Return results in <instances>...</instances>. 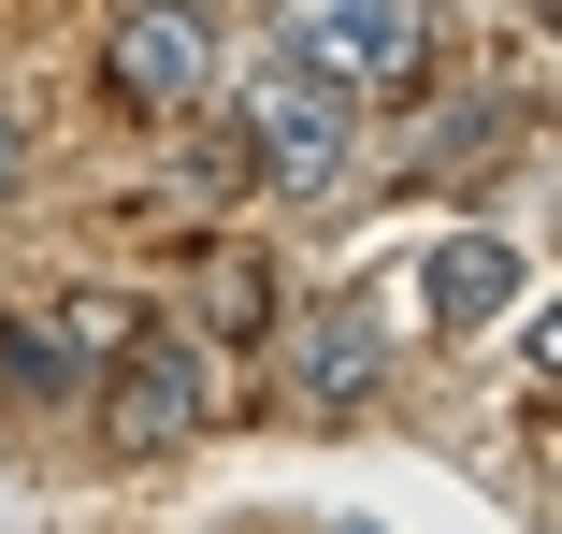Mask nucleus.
I'll return each instance as SVG.
<instances>
[{
    "mask_svg": "<svg viewBox=\"0 0 562 534\" xmlns=\"http://www.w3.org/2000/svg\"><path fill=\"white\" fill-rule=\"evenodd\" d=\"M375 376H390V318H375V303H317V318H289V404L331 419V404H361Z\"/></svg>",
    "mask_w": 562,
    "mask_h": 534,
    "instance_id": "nucleus-5",
    "label": "nucleus"
},
{
    "mask_svg": "<svg viewBox=\"0 0 562 534\" xmlns=\"http://www.w3.org/2000/svg\"><path fill=\"white\" fill-rule=\"evenodd\" d=\"M232 145H246V174H274V188H347V159H361V101H331L317 73L274 58V73L246 87V131H232Z\"/></svg>",
    "mask_w": 562,
    "mask_h": 534,
    "instance_id": "nucleus-4",
    "label": "nucleus"
},
{
    "mask_svg": "<svg viewBox=\"0 0 562 534\" xmlns=\"http://www.w3.org/2000/svg\"><path fill=\"white\" fill-rule=\"evenodd\" d=\"M0 376H15L30 404H72V333L58 318H15V333H0Z\"/></svg>",
    "mask_w": 562,
    "mask_h": 534,
    "instance_id": "nucleus-7",
    "label": "nucleus"
},
{
    "mask_svg": "<svg viewBox=\"0 0 562 534\" xmlns=\"http://www.w3.org/2000/svg\"><path fill=\"white\" fill-rule=\"evenodd\" d=\"M101 419H116V463H173L202 434V333H188V318H116Z\"/></svg>",
    "mask_w": 562,
    "mask_h": 534,
    "instance_id": "nucleus-2",
    "label": "nucleus"
},
{
    "mask_svg": "<svg viewBox=\"0 0 562 534\" xmlns=\"http://www.w3.org/2000/svg\"><path fill=\"white\" fill-rule=\"evenodd\" d=\"M30 174V131H15V101H0V188H15Z\"/></svg>",
    "mask_w": 562,
    "mask_h": 534,
    "instance_id": "nucleus-9",
    "label": "nucleus"
},
{
    "mask_svg": "<svg viewBox=\"0 0 562 534\" xmlns=\"http://www.w3.org/2000/svg\"><path fill=\"white\" fill-rule=\"evenodd\" d=\"M202 87H216V15L202 0H131L101 30V101L116 116H202Z\"/></svg>",
    "mask_w": 562,
    "mask_h": 534,
    "instance_id": "nucleus-3",
    "label": "nucleus"
},
{
    "mask_svg": "<svg viewBox=\"0 0 562 534\" xmlns=\"http://www.w3.org/2000/svg\"><path fill=\"white\" fill-rule=\"evenodd\" d=\"M418 289H432V318H491V303L519 289V260H505V246H432Z\"/></svg>",
    "mask_w": 562,
    "mask_h": 534,
    "instance_id": "nucleus-6",
    "label": "nucleus"
},
{
    "mask_svg": "<svg viewBox=\"0 0 562 534\" xmlns=\"http://www.w3.org/2000/svg\"><path fill=\"white\" fill-rule=\"evenodd\" d=\"M202 333H216V347H260V333H274V275H260V260H232V275L202 289Z\"/></svg>",
    "mask_w": 562,
    "mask_h": 534,
    "instance_id": "nucleus-8",
    "label": "nucleus"
},
{
    "mask_svg": "<svg viewBox=\"0 0 562 534\" xmlns=\"http://www.w3.org/2000/svg\"><path fill=\"white\" fill-rule=\"evenodd\" d=\"M274 58L331 101H404L432 73V0H274Z\"/></svg>",
    "mask_w": 562,
    "mask_h": 534,
    "instance_id": "nucleus-1",
    "label": "nucleus"
}]
</instances>
